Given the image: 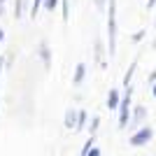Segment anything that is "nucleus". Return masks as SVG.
<instances>
[{
    "instance_id": "obj_1",
    "label": "nucleus",
    "mask_w": 156,
    "mask_h": 156,
    "mask_svg": "<svg viewBox=\"0 0 156 156\" xmlns=\"http://www.w3.org/2000/svg\"><path fill=\"white\" fill-rule=\"evenodd\" d=\"M151 135H154V130H151L149 126H144V128L135 130V133L130 135V140H128V142L133 144V147H142V144H147V142L151 140Z\"/></svg>"
},
{
    "instance_id": "obj_2",
    "label": "nucleus",
    "mask_w": 156,
    "mask_h": 156,
    "mask_svg": "<svg viewBox=\"0 0 156 156\" xmlns=\"http://www.w3.org/2000/svg\"><path fill=\"white\" fill-rule=\"evenodd\" d=\"M110 51H114V0H110Z\"/></svg>"
},
{
    "instance_id": "obj_3",
    "label": "nucleus",
    "mask_w": 156,
    "mask_h": 156,
    "mask_svg": "<svg viewBox=\"0 0 156 156\" xmlns=\"http://www.w3.org/2000/svg\"><path fill=\"white\" fill-rule=\"evenodd\" d=\"M84 75H86V65L84 63H77V68H75V77H72V84L79 86L82 82H84Z\"/></svg>"
},
{
    "instance_id": "obj_4",
    "label": "nucleus",
    "mask_w": 156,
    "mask_h": 156,
    "mask_svg": "<svg viewBox=\"0 0 156 156\" xmlns=\"http://www.w3.org/2000/svg\"><path fill=\"white\" fill-rule=\"evenodd\" d=\"M107 107H110V110H117V107H119V89H112V91H110Z\"/></svg>"
},
{
    "instance_id": "obj_5",
    "label": "nucleus",
    "mask_w": 156,
    "mask_h": 156,
    "mask_svg": "<svg viewBox=\"0 0 156 156\" xmlns=\"http://www.w3.org/2000/svg\"><path fill=\"white\" fill-rule=\"evenodd\" d=\"M144 114H147V110H144L142 105H137V107H135V112H133V121H135V126H137V124H140V121L144 119Z\"/></svg>"
},
{
    "instance_id": "obj_6",
    "label": "nucleus",
    "mask_w": 156,
    "mask_h": 156,
    "mask_svg": "<svg viewBox=\"0 0 156 156\" xmlns=\"http://www.w3.org/2000/svg\"><path fill=\"white\" fill-rule=\"evenodd\" d=\"M84 124H86V112H84V110H79V112H77V130L84 128Z\"/></svg>"
},
{
    "instance_id": "obj_7",
    "label": "nucleus",
    "mask_w": 156,
    "mask_h": 156,
    "mask_svg": "<svg viewBox=\"0 0 156 156\" xmlns=\"http://www.w3.org/2000/svg\"><path fill=\"white\" fill-rule=\"evenodd\" d=\"M75 117H77V114H75V110H70L68 114H65V126H68V128H72V126H75Z\"/></svg>"
},
{
    "instance_id": "obj_8",
    "label": "nucleus",
    "mask_w": 156,
    "mask_h": 156,
    "mask_svg": "<svg viewBox=\"0 0 156 156\" xmlns=\"http://www.w3.org/2000/svg\"><path fill=\"white\" fill-rule=\"evenodd\" d=\"M44 7L49 9V12H51V9H56V0H47V2H44Z\"/></svg>"
},
{
    "instance_id": "obj_9",
    "label": "nucleus",
    "mask_w": 156,
    "mask_h": 156,
    "mask_svg": "<svg viewBox=\"0 0 156 156\" xmlns=\"http://www.w3.org/2000/svg\"><path fill=\"white\" fill-rule=\"evenodd\" d=\"M40 5H42V0H35V7H33V12H30V16H35V14H37Z\"/></svg>"
},
{
    "instance_id": "obj_10",
    "label": "nucleus",
    "mask_w": 156,
    "mask_h": 156,
    "mask_svg": "<svg viewBox=\"0 0 156 156\" xmlns=\"http://www.w3.org/2000/svg\"><path fill=\"white\" fill-rule=\"evenodd\" d=\"M86 156H100V149H98V147H96V149H91V151H89V154H86Z\"/></svg>"
},
{
    "instance_id": "obj_11",
    "label": "nucleus",
    "mask_w": 156,
    "mask_h": 156,
    "mask_svg": "<svg viewBox=\"0 0 156 156\" xmlns=\"http://www.w3.org/2000/svg\"><path fill=\"white\" fill-rule=\"evenodd\" d=\"M96 5H98V9H103V0H96Z\"/></svg>"
},
{
    "instance_id": "obj_12",
    "label": "nucleus",
    "mask_w": 156,
    "mask_h": 156,
    "mask_svg": "<svg viewBox=\"0 0 156 156\" xmlns=\"http://www.w3.org/2000/svg\"><path fill=\"white\" fill-rule=\"evenodd\" d=\"M2 37H5V30H2V28H0V40H2Z\"/></svg>"
},
{
    "instance_id": "obj_13",
    "label": "nucleus",
    "mask_w": 156,
    "mask_h": 156,
    "mask_svg": "<svg viewBox=\"0 0 156 156\" xmlns=\"http://www.w3.org/2000/svg\"><path fill=\"white\" fill-rule=\"evenodd\" d=\"M151 93H154V98H156V84H154V89H151Z\"/></svg>"
},
{
    "instance_id": "obj_14",
    "label": "nucleus",
    "mask_w": 156,
    "mask_h": 156,
    "mask_svg": "<svg viewBox=\"0 0 156 156\" xmlns=\"http://www.w3.org/2000/svg\"><path fill=\"white\" fill-rule=\"evenodd\" d=\"M2 61H5V58H0V65H2Z\"/></svg>"
}]
</instances>
